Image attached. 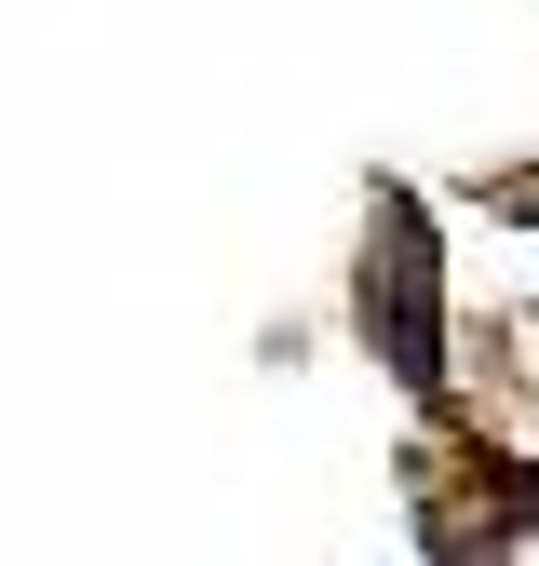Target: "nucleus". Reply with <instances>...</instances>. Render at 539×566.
<instances>
[{
  "instance_id": "obj_1",
  "label": "nucleus",
  "mask_w": 539,
  "mask_h": 566,
  "mask_svg": "<svg viewBox=\"0 0 539 566\" xmlns=\"http://www.w3.org/2000/svg\"><path fill=\"white\" fill-rule=\"evenodd\" d=\"M364 337L404 391H445V256L419 189H378V230H364Z\"/></svg>"
}]
</instances>
